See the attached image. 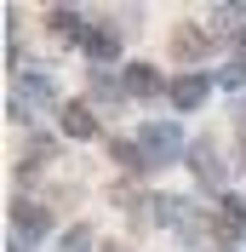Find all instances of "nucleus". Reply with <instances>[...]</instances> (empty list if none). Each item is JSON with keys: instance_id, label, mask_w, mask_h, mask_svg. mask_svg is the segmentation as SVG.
<instances>
[{"instance_id": "14", "label": "nucleus", "mask_w": 246, "mask_h": 252, "mask_svg": "<svg viewBox=\"0 0 246 252\" xmlns=\"http://www.w3.org/2000/svg\"><path fill=\"white\" fill-rule=\"evenodd\" d=\"M241 80H246V58H235L229 69H223V86H241Z\"/></svg>"}, {"instance_id": "15", "label": "nucleus", "mask_w": 246, "mask_h": 252, "mask_svg": "<svg viewBox=\"0 0 246 252\" xmlns=\"http://www.w3.org/2000/svg\"><path fill=\"white\" fill-rule=\"evenodd\" d=\"M103 252H121V247H103Z\"/></svg>"}, {"instance_id": "6", "label": "nucleus", "mask_w": 246, "mask_h": 252, "mask_svg": "<svg viewBox=\"0 0 246 252\" xmlns=\"http://www.w3.org/2000/svg\"><path fill=\"white\" fill-rule=\"evenodd\" d=\"M189 166H195L200 184H223V160H217L212 143H195V149H189Z\"/></svg>"}, {"instance_id": "10", "label": "nucleus", "mask_w": 246, "mask_h": 252, "mask_svg": "<svg viewBox=\"0 0 246 252\" xmlns=\"http://www.w3.org/2000/svg\"><path fill=\"white\" fill-rule=\"evenodd\" d=\"M109 155H115V166H121V172H149V155H143L138 143H109Z\"/></svg>"}, {"instance_id": "7", "label": "nucleus", "mask_w": 246, "mask_h": 252, "mask_svg": "<svg viewBox=\"0 0 246 252\" xmlns=\"http://www.w3.org/2000/svg\"><path fill=\"white\" fill-rule=\"evenodd\" d=\"M241 229H246V201H241V195H223V201H217V235H241Z\"/></svg>"}, {"instance_id": "13", "label": "nucleus", "mask_w": 246, "mask_h": 252, "mask_svg": "<svg viewBox=\"0 0 246 252\" xmlns=\"http://www.w3.org/2000/svg\"><path fill=\"white\" fill-rule=\"evenodd\" d=\"M92 247V229H69V235H63V252H86Z\"/></svg>"}, {"instance_id": "11", "label": "nucleus", "mask_w": 246, "mask_h": 252, "mask_svg": "<svg viewBox=\"0 0 246 252\" xmlns=\"http://www.w3.org/2000/svg\"><path fill=\"white\" fill-rule=\"evenodd\" d=\"M46 23H52V29H58V34H63V40H80V34H86V23H80V17H75V12H63V6H58V12H52V17H46Z\"/></svg>"}, {"instance_id": "12", "label": "nucleus", "mask_w": 246, "mask_h": 252, "mask_svg": "<svg viewBox=\"0 0 246 252\" xmlns=\"http://www.w3.org/2000/svg\"><path fill=\"white\" fill-rule=\"evenodd\" d=\"M23 86H29L34 97H52V80L40 75V69H23Z\"/></svg>"}, {"instance_id": "1", "label": "nucleus", "mask_w": 246, "mask_h": 252, "mask_svg": "<svg viewBox=\"0 0 246 252\" xmlns=\"http://www.w3.org/2000/svg\"><path fill=\"white\" fill-rule=\"evenodd\" d=\"M143 149H149V166H166V160L184 149V138H178V126H172V121H166V126L154 121V126H143Z\"/></svg>"}, {"instance_id": "5", "label": "nucleus", "mask_w": 246, "mask_h": 252, "mask_svg": "<svg viewBox=\"0 0 246 252\" xmlns=\"http://www.w3.org/2000/svg\"><path fill=\"white\" fill-rule=\"evenodd\" d=\"M12 223H17V235H29V241H40V235L52 229L46 206H34V201H17V206H12Z\"/></svg>"}, {"instance_id": "3", "label": "nucleus", "mask_w": 246, "mask_h": 252, "mask_svg": "<svg viewBox=\"0 0 246 252\" xmlns=\"http://www.w3.org/2000/svg\"><path fill=\"white\" fill-rule=\"evenodd\" d=\"M126 92L132 97H154V92H166V80H160L154 63H126Z\"/></svg>"}, {"instance_id": "2", "label": "nucleus", "mask_w": 246, "mask_h": 252, "mask_svg": "<svg viewBox=\"0 0 246 252\" xmlns=\"http://www.w3.org/2000/svg\"><path fill=\"white\" fill-rule=\"evenodd\" d=\"M206 52H212V29H195V23H178V34H172V58L195 63V58H206Z\"/></svg>"}, {"instance_id": "4", "label": "nucleus", "mask_w": 246, "mask_h": 252, "mask_svg": "<svg viewBox=\"0 0 246 252\" xmlns=\"http://www.w3.org/2000/svg\"><path fill=\"white\" fill-rule=\"evenodd\" d=\"M206 92H212L206 75H178V80H172V103H178V109H200Z\"/></svg>"}, {"instance_id": "8", "label": "nucleus", "mask_w": 246, "mask_h": 252, "mask_svg": "<svg viewBox=\"0 0 246 252\" xmlns=\"http://www.w3.org/2000/svg\"><path fill=\"white\" fill-rule=\"evenodd\" d=\"M80 46L92 52V58H115V52H121V29H109V23H92V29L80 34Z\"/></svg>"}, {"instance_id": "9", "label": "nucleus", "mask_w": 246, "mask_h": 252, "mask_svg": "<svg viewBox=\"0 0 246 252\" xmlns=\"http://www.w3.org/2000/svg\"><path fill=\"white\" fill-rule=\"evenodd\" d=\"M63 132H69V138H97L92 109H86V103H63Z\"/></svg>"}]
</instances>
